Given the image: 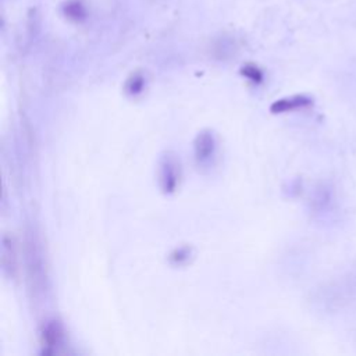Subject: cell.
<instances>
[{
	"label": "cell",
	"instance_id": "6da1fadb",
	"mask_svg": "<svg viewBox=\"0 0 356 356\" xmlns=\"http://www.w3.org/2000/svg\"><path fill=\"white\" fill-rule=\"evenodd\" d=\"M60 13L65 20L76 24H81L90 17V10L84 0H64L60 5Z\"/></svg>",
	"mask_w": 356,
	"mask_h": 356
},
{
	"label": "cell",
	"instance_id": "7a4b0ae2",
	"mask_svg": "<svg viewBox=\"0 0 356 356\" xmlns=\"http://www.w3.org/2000/svg\"><path fill=\"white\" fill-rule=\"evenodd\" d=\"M313 103V101L305 95H298V96H293L290 99H281L278 102H275L271 106V110L274 113H284V112H291L295 109H304L308 107Z\"/></svg>",
	"mask_w": 356,
	"mask_h": 356
},
{
	"label": "cell",
	"instance_id": "3957f363",
	"mask_svg": "<svg viewBox=\"0 0 356 356\" xmlns=\"http://www.w3.org/2000/svg\"><path fill=\"white\" fill-rule=\"evenodd\" d=\"M177 162L171 158H166L163 166H162V182H163V188L166 191H173L177 185L178 181V171H177Z\"/></svg>",
	"mask_w": 356,
	"mask_h": 356
},
{
	"label": "cell",
	"instance_id": "277c9868",
	"mask_svg": "<svg viewBox=\"0 0 356 356\" xmlns=\"http://www.w3.org/2000/svg\"><path fill=\"white\" fill-rule=\"evenodd\" d=\"M213 149H215V140H213V136L206 132L200 134L196 140V158L200 162H205L211 156Z\"/></svg>",
	"mask_w": 356,
	"mask_h": 356
},
{
	"label": "cell",
	"instance_id": "5b68a950",
	"mask_svg": "<svg viewBox=\"0 0 356 356\" xmlns=\"http://www.w3.org/2000/svg\"><path fill=\"white\" fill-rule=\"evenodd\" d=\"M127 88L131 94H136V92H140L142 88H144V77H142L140 74H135L129 78L128 84H127Z\"/></svg>",
	"mask_w": 356,
	"mask_h": 356
},
{
	"label": "cell",
	"instance_id": "8992f818",
	"mask_svg": "<svg viewBox=\"0 0 356 356\" xmlns=\"http://www.w3.org/2000/svg\"><path fill=\"white\" fill-rule=\"evenodd\" d=\"M242 74L245 76V77H248L249 80H252V81H260L262 80V73H260V70L256 67V65H253V64H248V65H245L244 68H242Z\"/></svg>",
	"mask_w": 356,
	"mask_h": 356
}]
</instances>
